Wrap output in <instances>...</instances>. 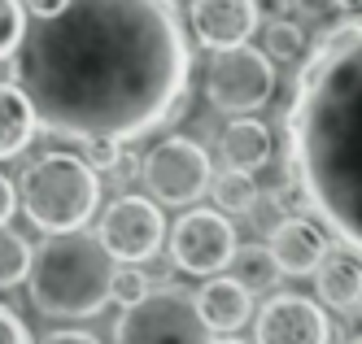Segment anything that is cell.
<instances>
[{
	"label": "cell",
	"instance_id": "obj_25",
	"mask_svg": "<svg viewBox=\"0 0 362 344\" xmlns=\"http://www.w3.org/2000/svg\"><path fill=\"white\" fill-rule=\"evenodd\" d=\"M40 344H100V340L88 336V331H53V336H44Z\"/></svg>",
	"mask_w": 362,
	"mask_h": 344
},
{
	"label": "cell",
	"instance_id": "obj_18",
	"mask_svg": "<svg viewBox=\"0 0 362 344\" xmlns=\"http://www.w3.org/2000/svg\"><path fill=\"white\" fill-rule=\"evenodd\" d=\"M214 205H218V214H253V205H257L253 174H236V170L218 174L214 179Z\"/></svg>",
	"mask_w": 362,
	"mask_h": 344
},
{
	"label": "cell",
	"instance_id": "obj_20",
	"mask_svg": "<svg viewBox=\"0 0 362 344\" xmlns=\"http://www.w3.org/2000/svg\"><path fill=\"white\" fill-rule=\"evenodd\" d=\"M267 57L271 61H297V57H305V31L297 22H271L267 26Z\"/></svg>",
	"mask_w": 362,
	"mask_h": 344
},
{
	"label": "cell",
	"instance_id": "obj_23",
	"mask_svg": "<svg viewBox=\"0 0 362 344\" xmlns=\"http://www.w3.org/2000/svg\"><path fill=\"white\" fill-rule=\"evenodd\" d=\"M0 344H31L27 323H22L13 309H5V305H0Z\"/></svg>",
	"mask_w": 362,
	"mask_h": 344
},
{
	"label": "cell",
	"instance_id": "obj_22",
	"mask_svg": "<svg viewBox=\"0 0 362 344\" xmlns=\"http://www.w3.org/2000/svg\"><path fill=\"white\" fill-rule=\"evenodd\" d=\"M22 26H27V9H22V0H0V61L18 52Z\"/></svg>",
	"mask_w": 362,
	"mask_h": 344
},
{
	"label": "cell",
	"instance_id": "obj_2",
	"mask_svg": "<svg viewBox=\"0 0 362 344\" xmlns=\"http://www.w3.org/2000/svg\"><path fill=\"white\" fill-rule=\"evenodd\" d=\"M293 174L323 227L362 257V18L327 31L288 109Z\"/></svg>",
	"mask_w": 362,
	"mask_h": 344
},
{
	"label": "cell",
	"instance_id": "obj_3",
	"mask_svg": "<svg viewBox=\"0 0 362 344\" xmlns=\"http://www.w3.org/2000/svg\"><path fill=\"white\" fill-rule=\"evenodd\" d=\"M118 261L88 231H62L31 253L27 292L48 319H92L110 301V279Z\"/></svg>",
	"mask_w": 362,
	"mask_h": 344
},
{
	"label": "cell",
	"instance_id": "obj_28",
	"mask_svg": "<svg viewBox=\"0 0 362 344\" xmlns=\"http://www.w3.org/2000/svg\"><path fill=\"white\" fill-rule=\"evenodd\" d=\"M336 9H362V0H332Z\"/></svg>",
	"mask_w": 362,
	"mask_h": 344
},
{
	"label": "cell",
	"instance_id": "obj_17",
	"mask_svg": "<svg viewBox=\"0 0 362 344\" xmlns=\"http://www.w3.org/2000/svg\"><path fill=\"white\" fill-rule=\"evenodd\" d=\"M236 279L245 292H271V287L279 283V266H275V257H271V249L267 244H245V249H236Z\"/></svg>",
	"mask_w": 362,
	"mask_h": 344
},
{
	"label": "cell",
	"instance_id": "obj_19",
	"mask_svg": "<svg viewBox=\"0 0 362 344\" xmlns=\"http://www.w3.org/2000/svg\"><path fill=\"white\" fill-rule=\"evenodd\" d=\"M27 266H31V249H27V240H22L18 231L0 227V292L27 279Z\"/></svg>",
	"mask_w": 362,
	"mask_h": 344
},
{
	"label": "cell",
	"instance_id": "obj_8",
	"mask_svg": "<svg viewBox=\"0 0 362 344\" xmlns=\"http://www.w3.org/2000/svg\"><path fill=\"white\" fill-rule=\"evenodd\" d=\"M170 257L188 275H218L236 257V227L218 209H192L170 231Z\"/></svg>",
	"mask_w": 362,
	"mask_h": 344
},
{
	"label": "cell",
	"instance_id": "obj_27",
	"mask_svg": "<svg viewBox=\"0 0 362 344\" xmlns=\"http://www.w3.org/2000/svg\"><path fill=\"white\" fill-rule=\"evenodd\" d=\"M92 162L96 166H114V144H92Z\"/></svg>",
	"mask_w": 362,
	"mask_h": 344
},
{
	"label": "cell",
	"instance_id": "obj_29",
	"mask_svg": "<svg viewBox=\"0 0 362 344\" xmlns=\"http://www.w3.org/2000/svg\"><path fill=\"white\" fill-rule=\"evenodd\" d=\"M210 344H245V340H231V336H227V340H210Z\"/></svg>",
	"mask_w": 362,
	"mask_h": 344
},
{
	"label": "cell",
	"instance_id": "obj_11",
	"mask_svg": "<svg viewBox=\"0 0 362 344\" xmlns=\"http://www.w3.org/2000/svg\"><path fill=\"white\" fill-rule=\"evenodd\" d=\"M192 31L205 48H240L257 31V0H192Z\"/></svg>",
	"mask_w": 362,
	"mask_h": 344
},
{
	"label": "cell",
	"instance_id": "obj_14",
	"mask_svg": "<svg viewBox=\"0 0 362 344\" xmlns=\"http://www.w3.org/2000/svg\"><path fill=\"white\" fill-rule=\"evenodd\" d=\"M192 301H197V314L205 319L210 331H236V327L249 323V314H253V301H249V292L236 279H210Z\"/></svg>",
	"mask_w": 362,
	"mask_h": 344
},
{
	"label": "cell",
	"instance_id": "obj_5",
	"mask_svg": "<svg viewBox=\"0 0 362 344\" xmlns=\"http://www.w3.org/2000/svg\"><path fill=\"white\" fill-rule=\"evenodd\" d=\"M114 344H210V327H205L188 292L153 287L148 297L122 309Z\"/></svg>",
	"mask_w": 362,
	"mask_h": 344
},
{
	"label": "cell",
	"instance_id": "obj_15",
	"mask_svg": "<svg viewBox=\"0 0 362 344\" xmlns=\"http://www.w3.org/2000/svg\"><path fill=\"white\" fill-rule=\"evenodd\" d=\"M223 162L236 174H257L271 162V131L257 118H236L223 131Z\"/></svg>",
	"mask_w": 362,
	"mask_h": 344
},
{
	"label": "cell",
	"instance_id": "obj_7",
	"mask_svg": "<svg viewBox=\"0 0 362 344\" xmlns=\"http://www.w3.org/2000/svg\"><path fill=\"white\" fill-rule=\"evenodd\" d=\"M210 179H214L210 153H205L197 140L170 136L144 157V183H148V192L158 201H166V205L197 201L205 188H210Z\"/></svg>",
	"mask_w": 362,
	"mask_h": 344
},
{
	"label": "cell",
	"instance_id": "obj_21",
	"mask_svg": "<svg viewBox=\"0 0 362 344\" xmlns=\"http://www.w3.org/2000/svg\"><path fill=\"white\" fill-rule=\"evenodd\" d=\"M153 292V279L140 271V266H127V261H122V266H114V279H110V301H118L122 309L127 305H136L140 297H148Z\"/></svg>",
	"mask_w": 362,
	"mask_h": 344
},
{
	"label": "cell",
	"instance_id": "obj_9",
	"mask_svg": "<svg viewBox=\"0 0 362 344\" xmlns=\"http://www.w3.org/2000/svg\"><path fill=\"white\" fill-rule=\"evenodd\" d=\"M100 244L114 261H127V266H136V261L153 257L166 240V223H162V209L144 201V196H118L105 218H100Z\"/></svg>",
	"mask_w": 362,
	"mask_h": 344
},
{
	"label": "cell",
	"instance_id": "obj_26",
	"mask_svg": "<svg viewBox=\"0 0 362 344\" xmlns=\"http://www.w3.org/2000/svg\"><path fill=\"white\" fill-rule=\"evenodd\" d=\"M66 5V0H22V9H27L31 18H48V13H57Z\"/></svg>",
	"mask_w": 362,
	"mask_h": 344
},
{
	"label": "cell",
	"instance_id": "obj_12",
	"mask_svg": "<svg viewBox=\"0 0 362 344\" xmlns=\"http://www.w3.org/2000/svg\"><path fill=\"white\" fill-rule=\"evenodd\" d=\"M267 249L275 257L279 275H315L319 257L327 249V235H323L319 223H310V218H284L271 231V244Z\"/></svg>",
	"mask_w": 362,
	"mask_h": 344
},
{
	"label": "cell",
	"instance_id": "obj_30",
	"mask_svg": "<svg viewBox=\"0 0 362 344\" xmlns=\"http://www.w3.org/2000/svg\"><path fill=\"white\" fill-rule=\"evenodd\" d=\"M349 344H362V336H358V340H349Z\"/></svg>",
	"mask_w": 362,
	"mask_h": 344
},
{
	"label": "cell",
	"instance_id": "obj_10",
	"mask_svg": "<svg viewBox=\"0 0 362 344\" xmlns=\"http://www.w3.org/2000/svg\"><path fill=\"white\" fill-rule=\"evenodd\" d=\"M332 323L310 297H271L257 314V344H327Z\"/></svg>",
	"mask_w": 362,
	"mask_h": 344
},
{
	"label": "cell",
	"instance_id": "obj_1",
	"mask_svg": "<svg viewBox=\"0 0 362 344\" xmlns=\"http://www.w3.org/2000/svg\"><path fill=\"white\" fill-rule=\"evenodd\" d=\"M18 92L35 126L88 144L136 140L188 92V40L170 0H66L18 40Z\"/></svg>",
	"mask_w": 362,
	"mask_h": 344
},
{
	"label": "cell",
	"instance_id": "obj_4",
	"mask_svg": "<svg viewBox=\"0 0 362 344\" xmlns=\"http://www.w3.org/2000/svg\"><path fill=\"white\" fill-rule=\"evenodd\" d=\"M18 201L27 209V218L44 227L48 235L62 231H83V223L96 214L100 205V179L92 162L74 153H48L22 174Z\"/></svg>",
	"mask_w": 362,
	"mask_h": 344
},
{
	"label": "cell",
	"instance_id": "obj_24",
	"mask_svg": "<svg viewBox=\"0 0 362 344\" xmlns=\"http://www.w3.org/2000/svg\"><path fill=\"white\" fill-rule=\"evenodd\" d=\"M13 205H18V192H13V183L0 174V227L9 223V214H13Z\"/></svg>",
	"mask_w": 362,
	"mask_h": 344
},
{
	"label": "cell",
	"instance_id": "obj_13",
	"mask_svg": "<svg viewBox=\"0 0 362 344\" xmlns=\"http://www.w3.org/2000/svg\"><path fill=\"white\" fill-rule=\"evenodd\" d=\"M315 283H319V297L332 309H358V301H362V257H354L341 244H327L319 266H315Z\"/></svg>",
	"mask_w": 362,
	"mask_h": 344
},
{
	"label": "cell",
	"instance_id": "obj_16",
	"mask_svg": "<svg viewBox=\"0 0 362 344\" xmlns=\"http://www.w3.org/2000/svg\"><path fill=\"white\" fill-rule=\"evenodd\" d=\"M35 136V114L13 83H0V162L18 157Z\"/></svg>",
	"mask_w": 362,
	"mask_h": 344
},
{
	"label": "cell",
	"instance_id": "obj_6",
	"mask_svg": "<svg viewBox=\"0 0 362 344\" xmlns=\"http://www.w3.org/2000/svg\"><path fill=\"white\" fill-rule=\"evenodd\" d=\"M205 96L223 114H249L262 109L275 96V66L262 48H218L205 66Z\"/></svg>",
	"mask_w": 362,
	"mask_h": 344
},
{
	"label": "cell",
	"instance_id": "obj_31",
	"mask_svg": "<svg viewBox=\"0 0 362 344\" xmlns=\"http://www.w3.org/2000/svg\"><path fill=\"white\" fill-rule=\"evenodd\" d=\"M358 309H362V301H358Z\"/></svg>",
	"mask_w": 362,
	"mask_h": 344
}]
</instances>
